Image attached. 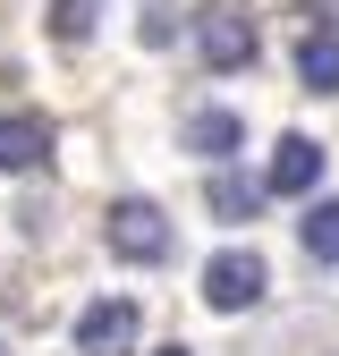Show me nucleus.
<instances>
[{
	"mask_svg": "<svg viewBox=\"0 0 339 356\" xmlns=\"http://www.w3.org/2000/svg\"><path fill=\"white\" fill-rule=\"evenodd\" d=\"M263 289H272V272H263L254 246H229V254L204 263V305L212 314H246V305H263Z\"/></svg>",
	"mask_w": 339,
	"mask_h": 356,
	"instance_id": "2",
	"label": "nucleus"
},
{
	"mask_svg": "<svg viewBox=\"0 0 339 356\" xmlns=\"http://www.w3.org/2000/svg\"><path fill=\"white\" fill-rule=\"evenodd\" d=\"M42 161H51V119L9 111L0 119V170H42Z\"/></svg>",
	"mask_w": 339,
	"mask_h": 356,
	"instance_id": "6",
	"label": "nucleus"
},
{
	"mask_svg": "<svg viewBox=\"0 0 339 356\" xmlns=\"http://www.w3.org/2000/svg\"><path fill=\"white\" fill-rule=\"evenodd\" d=\"M204 204H212V220H229V229H238V220H254V212H263V187H254L246 170H212Z\"/></svg>",
	"mask_w": 339,
	"mask_h": 356,
	"instance_id": "7",
	"label": "nucleus"
},
{
	"mask_svg": "<svg viewBox=\"0 0 339 356\" xmlns=\"http://www.w3.org/2000/svg\"><path fill=\"white\" fill-rule=\"evenodd\" d=\"M297 76H306V94H339V42L306 34L297 42Z\"/></svg>",
	"mask_w": 339,
	"mask_h": 356,
	"instance_id": "10",
	"label": "nucleus"
},
{
	"mask_svg": "<svg viewBox=\"0 0 339 356\" xmlns=\"http://www.w3.org/2000/svg\"><path fill=\"white\" fill-rule=\"evenodd\" d=\"M306 34H322V42H339V0H306Z\"/></svg>",
	"mask_w": 339,
	"mask_h": 356,
	"instance_id": "13",
	"label": "nucleus"
},
{
	"mask_svg": "<svg viewBox=\"0 0 339 356\" xmlns=\"http://www.w3.org/2000/svg\"><path fill=\"white\" fill-rule=\"evenodd\" d=\"M102 246H110L119 263H161V254H170V212H161L153 195H119V204L102 212Z\"/></svg>",
	"mask_w": 339,
	"mask_h": 356,
	"instance_id": "1",
	"label": "nucleus"
},
{
	"mask_svg": "<svg viewBox=\"0 0 339 356\" xmlns=\"http://www.w3.org/2000/svg\"><path fill=\"white\" fill-rule=\"evenodd\" d=\"M136 34L153 42V51H161V42H170V34H179V9H170V0H153V9H144V26H136Z\"/></svg>",
	"mask_w": 339,
	"mask_h": 356,
	"instance_id": "12",
	"label": "nucleus"
},
{
	"mask_svg": "<svg viewBox=\"0 0 339 356\" xmlns=\"http://www.w3.org/2000/svg\"><path fill=\"white\" fill-rule=\"evenodd\" d=\"M136 348V305L127 297H102L76 314V356H127Z\"/></svg>",
	"mask_w": 339,
	"mask_h": 356,
	"instance_id": "4",
	"label": "nucleus"
},
{
	"mask_svg": "<svg viewBox=\"0 0 339 356\" xmlns=\"http://www.w3.org/2000/svg\"><path fill=\"white\" fill-rule=\"evenodd\" d=\"M195 51H204V68H246V60H254V17H246V0H212V9L195 17Z\"/></svg>",
	"mask_w": 339,
	"mask_h": 356,
	"instance_id": "3",
	"label": "nucleus"
},
{
	"mask_svg": "<svg viewBox=\"0 0 339 356\" xmlns=\"http://www.w3.org/2000/svg\"><path fill=\"white\" fill-rule=\"evenodd\" d=\"M0 356H9V339H0Z\"/></svg>",
	"mask_w": 339,
	"mask_h": 356,
	"instance_id": "15",
	"label": "nucleus"
},
{
	"mask_svg": "<svg viewBox=\"0 0 339 356\" xmlns=\"http://www.w3.org/2000/svg\"><path fill=\"white\" fill-rule=\"evenodd\" d=\"M322 161H331V153H322L314 136H280V145H272V178H263V187H272V195H314V187H322Z\"/></svg>",
	"mask_w": 339,
	"mask_h": 356,
	"instance_id": "5",
	"label": "nucleus"
},
{
	"mask_svg": "<svg viewBox=\"0 0 339 356\" xmlns=\"http://www.w3.org/2000/svg\"><path fill=\"white\" fill-rule=\"evenodd\" d=\"M187 145H195V153H238V145H246V119H238V111H195V119H187Z\"/></svg>",
	"mask_w": 339,
	"mask_h": 356,
	"instance_id": "8",
	"label": "nucleus"
},
{
	"mask_svg": "<svg viewBox=\"0 0 339 356\" xmlns=\"http://www.w3.org/2000/svg\"><path fill=\"white\" fill-rule=\"evenodd\" d=\"M94 9H102V0H51V34L60 42H85V34H94Z\"/></svg>",
	"mask_w": 339,
	"mask_h": 356,
	"instance_id": "11",
	"label": "nucleus"
},
{
	"mask_svg": "<svg viewBox=\"0 0 339 356\" xmlns=\"http://www.w3.org/2000/svg\"><path fill=\"white\" fill-rule=\"evenodd\" d=\"M297 238H306V254H314V263H339V195L306 204V220H297Z\"/></svg>",
	"mask_w": 339,
	"mask_h": 356,
	"instance_id": "9",
	"label": "nucleus"
},
{
	"mask_svg": "<svg viewBox=\"0 0 339 356\" xmlns=\"http://www.w3.org/2000/svg\"><path fill=\"white\" fill-rule=\"evenodd\" d=\"M161 356H187V348H161Z\"/></svg>",
	"mask_w": 339,
	"mask_h": 356,
	"instance_id": "14",
	"label": "nucleus"
}]
</instances>
